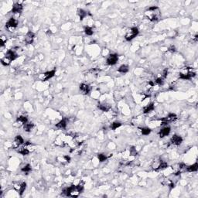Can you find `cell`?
Returning <instances> with one entry per match:
<instances>
[{
	"label": "cell",
	"instance_id": "cell-1",
	"mask_svg": "<svg viewBox=\"0 0 198 198\" xmlns=\"http://www.w3.org/2000/svg\"><path fill=\"white\" fill-rule=\"evenodd\" d=\"M145 14H146V17L151 21H158L161 16L160 10L157 6L149 7L146 11Z\"/></svg>",
	"mask_w": 198,
	"mask_h": 198
},
{
	"label": "cell",
	"instance_id": "cell-2",
	"mask_svg": "<svg viewBox=\"0 0 198 198\" xmlns=\"http://www.w3.org/2000/svg\"><path fill=\"white\" fill-rule=\"evenodd\" d=\"M17 57V54L16 52L13 50H8L7 53H6L5 57L2 58L1 60V63L2 65L4 66H8L11 64V62L14 60H16Z\"/></svg>",
	"mask_w": 198,
	"mask_h": 198
},
{
	"label": "cell",
	"instance_id": "cell-3",
	"mask_svg": "<svg viewBox=\"0 0 198 198\" xmlns=\"http://www.w3.org/2000/svg\"><path fill=\"white\" fill-rule=\"evenodd\" d=\"M195 75H196L195 72H192L190 68L185 67V69H183L182 70V72L180 73V78L183 79V80H189V79L195 77Z\"/></svg>",
	"mask_w": 198,
	"mask_h": 198
},
{
	"label": "cell",
	"instance_id": "cell-4",
	"mask_svg": "<svg viewBox=\"0 0 198 198\" xmlns=\"http://www.w3.org/2000/svg\"><path fill=\"white\" fill-rule=\"evenodd\" d=\"M139 34V30L137 27H132L127 30V32L125 35V38L127 41H130L133 40L136 36Z\"/></svg>",
	"mask_w": 198,
	"mask_h": 198
},
{
	"label": "cell",
	"instance_id": "cell-5",
	"mask_svg": "<svg viewBox=\"0 0 198 198\" xmlns=\"http://www.w3.org/2000/svg\"><path fill=\"white\" fill-rule=\"evenodd\" d=\"M17 26H18V21H17L16 19H14V18H10L9 19V21L6 23V27L9 30H14L15 28H16Z\"/></svg>",
	"mask_w": 198,
	"mask_h": 198
},
{
	"label": "cell",
	"instance_id": "cell-6",
	"mask_svg": "<svg viewBox=\"0 0 198 198\" xmlns=\"http://www.w3.org/2000/svg\"><path fill=\"white\" fill-rule=\"evenodd\" d=\"M55 73H56V70H50V71H47L44 74H42L40 76V79L43 81H48L49 79L52 78L54 75H55Z\"/></svg>",
	"mask_w": 198,
	"mask_h": 198
},
{
	"label": "cell",
	"instance_id": "cell-7",
	"mask_svg": "<svg viewBox=\"0 0 198 198\" xmlns=\"http://www.w3.org/2000/svg\"><path fill=\"white\" fill-rule=\"evenodd\" d=\"M14 188L18 191V193L22 195L23 194V192L25 191L26 188V183L25 182L23 183H14Z\"/></svg>",
	"mask_w": 198,
	"mask_h": 198
},
{
	"label": "cell",
	"instance_id": "cell-8",
	"mask_svg": "<svg viewBox=\"0 0 198 198\" xmlns=\"http://www.w3.org/2000/svg\"><path fill=\"white\" fill-rule=\"evenodd\" d=\"M177 116L175 115V114H173V113H171V114H169L168 116L165 117V118H162L161 119V122H162V125H166V124H168V123H169V122H173V121H175L176 119H177Z\"/></svg>",
	"mask_w": 198,
	"mask_h": 198
},
{
	"label": "cell",
	"instance_id": "cell-9",
	"mask_svg": "<svg viewBox=\"0 0 198 198\" xmlns=\"http://www.w3.org/2000/svg\"><path fill=\"white\" fill-rule=\"evenodd\" d=\"M118 60V56L116 53H112L108 56L107 58V64L108 65H115Z\"/></svg>",
	"mask_w": 198,
	"mask_h": 198
},
{
	"label": "cell",
	"instance_id": "cell-10",
	"mask_svg": "<svg viewBox=\"0 0 198 198\" xmlns=\"http://www.w3.org/2000/svg\"><path fill=\"white\" fill-rule=\"evenodd\" d=\"M170 142L172 144H173L175 146H180L183 142V138L178 135H173L170 139Z\"/></svg>",
	"mask_w": 198,
	"mask_h": 198
},
{
	"label": "cell",
	"instance_id": "cell-11",
	"mask_svg": "<svg viewBox=\"0 0 198 198\" xmlns=\"http://www.w3.org/2000/svg\"><path fill=\"white\" fill-rule=\"evenodd\" d=\"M34 37H35L34 33L33 32H31V31H29L28 33L26 34L25 38H24V40H25L26 43V44H31V43H33Z\"/></svg>",
	"mask_w": 198,
	"mask_h": 198
},
{
	"label": "cell",
	"instance_id": "cell-12",
	"mask_svg": "<svg viewBox=\"0 0 198 198\" xmlns=\"http://www.w3.org/2000/svg\"><path fill=\"white\" fill-rule=\"evenodd\" d=\"M23 11V6L22 4L17 2V3H15L13 6V9H12V13L13 14H20Z\"/></svg>",
	"mask_w": 198,
	"mask_h": 198
},
{
	"label": "cell",
	"instance_id": "cell-13",
	"mask_svg": "<svg viewBox=\"0 0 198 198\" xmlns=\"http://www.w3.org/2000/svg\"><path fill=\"white\" fill-rule=\"evenodd\" d=\"M80 91L83 95H88L91 91V87L88 84H81L80 85Z\"/></svg>",
	"mask_w": 198,
	"mask_h": 198
},
{
	"label": "cell",
	"instance_id": "cell-14",
	"mask_svg": "<svg viewBox=\"0 0 198 198\" xmlns=\"http://www.w3.org/2000/svg\"><path fill=\"white\" fill-rule=\"evenodd\" d=\"M16 150L19 153H20V154H22V155H23V156L28 155V154L30 152V150L26 148L24 145H23V146L22 145V146H20L17 147Z\"/></svg>",
	"mask_w": 198,
	"mask_h": 198
},
{
	"label": "cell",
	"instance_id": "cell-15",
	"mask_svg": "<svg viewBox=\"0 0 198 198\" xmlns=\"http://www.w3.org/2000/svg\"><path fill=\"white\" fill-rule=\"evenodd\" d=\"M170 132V128L169 127H164L163 128L160 132H159V135L160 138H164L166 136H167Z\"/></svg>",
	"mask_w": 198,
	"mask_h": 198
},
{
	"label": "cell",
	"instance_id": "cell-16",
	"mask_svg": "<svg viewBox=\"0 0 198 198\" xmlns=\"http://www.w3.org/2000/svg\"><path fill=\"white\" fill-rule=\"evenodd\" d=\"M16 122L17 123H19L20 125H25L28 122V119H27V118H26V116H19V117L17 118Z\"/></svg>",
	"mask_w": 198,
	"mask_h": 198
},
{
	"label": "cell",
	"instance_id": "cell-17",
	"mask_svg": "<svg viewBox=\"0 0 198 198\" xmlns=\"http://www.w3.org/2000/svg\"><path fill=\"white\" fill-rule=\"evenodd\" d=\"M14 143L16 146V147H19L24 144V140L21 135H16L14 139Z\"/></svg>",
	"mask_w": 198,
	"mask_h": 198
},
{
	"label": "cell",
	"instance_id": "cell-18",
	"mask_svg": "<svg viewBox=\"0 0 198 198\" xmlns=\"http://www.w3.org/2000/svg\"><path fill=\"white\" fill-rule=\"evenodd\" d=\"M98 108L100 110H101L102 112H108L111 109V105L107 103H103V104H98Z\"/></svg>",
	"mask_w": 198,
	"mask_h": 198
},
{
	"label": "cell",
	"instance_id": "cell-19",
	"mask_svg": "<svg viewBox=\"0 0 198 198\" xmlns=\"http://www.w3.org/2000/svg\"><path fill=\"white\" fill-rule=\"evenodd\" d=\"M67 119L66 118H63L61 121H60L57 124H56V127L57 129H64L67 127Z\"/></svg>",
	"mask_w": 198,
	"mask_h": 198
},
{
	"label": "cell",
	"instance_id": "cell-20",
	"mask_svg": "<svg viewBox=\"0 0 198 198\" xmlns=\"http://www.w3.org/2000/svg\"><path fill=\"white\" fill-rule=\"evenodd\" d=\"M197 169H198L197 163H194V164H193V165L188 166H186V170L187 172H190V173H191V172H196V171H197Z\"/></svg>",
	"mask_w": 198,
	"mask_h": 198
},
{
	"label": "cell",
	"instance_id": "cell-21",
	"mask_svg": "<svg viewBox=\"0 0 198 198\" xmlns=\"http://www.w3.org/2000/svg\"><path fill=\"white\" fill-rule=\"evenodd\" d=\"M154 104L153 103H151V104H149L148 105H146V107H144V108H143V112L145 113V114H147V113H149V112H152L153 110H154Z\"/></svg>",
	"mask_w": 198,
	"mask_h": 198
},
{
	"label": "cell",
	"instance_id": "cell-22",
	"mask_svg": "<svg viewBox=\"0 0 198 198\" xmlns=\"http://www.w3.org/2000/svg\"><path fill=\"white\" fill-rule=\"evenodd\" d=\"M78 15L79 18H80V19H81V20H83L85 17L87 16V12L84 11V9H80L78 10Z\"/></svg>",
	"mask_w": 198,
	"mask_h": 198
},
{
	"label": "cell",
	"instance_id": "cell-23",
	"mask_svg": "<svg viewBox=\"0 0 198 198\" xmlns=\"http://www.w3.org/2000/svg\"><path fill=\"white\" fill-rule=\"evenodd\" d=\"M129 66L128 65H125V64H123L122 66L119 67V68L118 69V71L120 72V73H123V74H125L129 71Z\"/></svg>",
	"mask_w": 198,
	"mask_h": 198
},
{
	"label": "cell",
	"instance_id": "cell-24",
	"mask_svg": "<svg viewBox=\"0 0 198 198\" xmlns=\"http://www.w3.org/2000/svg\"><path fill=\"white\" fill-rule=\"evenodd\" d=\"M168 167V164L167 163L163 161V160H160V163H159V166H158V168H157V170H160V169H164Z\"/></svg>",
	"mask_w": 198,
	"mask_h": 198
},
{
	"label": "cell",
	"instance_id": "cell-25",
	"mask_svg": "<svg viewBox=\"0 0 198 198\" xmlns=\"http://www.w3.org/2000/svg\"><path fill=\"white\" fill-rule=\"evenodd\" d=\"M33 126H34V125H33V123H31V122H27L25 125H23V128H24V130H25L26 132H30V131L33 129Z\"/></svg>",
	"mask_w": 198,
	"mask_h": 198
},
{
	"label": "cell",
	"instance_id": "cell-26",
	"mask_svg": "<svg viewBox=\"0 0 198 198\" xmlns=\"http://www.w3.org/2000/svg\"><path fill=\"white\" fill-rule=\"evenodd\" d=\"M22 172L23 173H26V174H28L31 170H32V168H31V166L30 164H26V166H24L23 168H22Z\"/></svg>",
	"mask_w": 198,
	"mask_h": 198
},
{
	"label": "cell",
	"instance_id": "cell-27",
	"mask_svg": "<svg viewBox=\"0 0 198 198\" xmlns=\"http://www.w3.org/2000/svg\"><path fill=\"white\" fill-rule=\"evenodd\" d=\"M140 131H141V133L144 135H148V134H150L151 132V129L149 128H147V127H144V128H139Z\"/></svg>",
	"mask_w": 198,
	"mask_h": 198
},
{
	"label": "cell",
	"instance_id": "cell-28",
	"mask_svg": "<svg viewBox=\"0 0 198 198\" xmlns=\"http://www.w3.org/2000/svg\"><path fill=\"white\" fill-rule=\"evenodd\" d=\"M121 125H122V123H121V122H115L112 123V125H110V128H111L112 130H116L118 128H119Z\"/></svg>",
	"mask_w": 198,
	"mask_h": 198
},
{
	"label": "cell",
	"instance_id": "cell-29",
	"mask_svg": "<svg viewBox=\"0 0 198 198\" xmlns=\"http://www.w3.org/2000/svg\"><path fill=\"white\" fill-rule=\"evenodd\" d=\"M84 33H86L87 36H91L93 34V30L90 26H86L84 28Z\"/></svg>",
	"mask_w": 198,
	"mask_h": 198
},
{
	"label": "cell",
	"instance_id": "cell-30",
	"mask_svg": "<svg viewBox=\"0 0 198 198\" xmlns=\"http://www.w3.org/2000/svg\"><path fill=\"white\" fill-rule=\"evenodd\" d=\"M98 159L99 161L101 163H103V162H104L107 160V156L104 154H103V153H100V154L98 155Z\"/></svg>",
	"mask_w": 198,
	"mask_h": 198
},
{
	"label": "cell",
	"instance_id": "cell-31",
	"mask_svg": "<svg viewBox=\"0 0 198 198\" xmlns=\"http://www.w3.org/2000/svg\"><path fill=\"white\" fill-rule=\"evenodd\" d=\"M6 41H7L6 36H2L0 37V43H1V46H2V47H3V46L5 45V43H6Z\"/></svg>",
	"mask_w": 198,
	"mask_h": 198
},
{
	"label": "cell",
	"instance_id": "cell-32",
	"mask_svg": "<svg viewBox=\"0 0 198 198\" xmlns=\"http://www.w3.org/2000/svg\"><path fill=\"white\" fill-rule=\"evenodd\" d=\"M155 82L157 84H159V85H163L164 81H163V78H156V80L155 81Z\"/></svg>",
	"mask_w": 198,
	"mask_h": 198
},
{
	"label": "cell",
	"instance_id": "cell-33",
	"mask_svg": "<svg viewBox=\"0 0 198 198\" xmlns=\"http://www.w3.org/2000/svg\"><path fill=\"white\" fill-rule=\"evenodd\" d=\"M130 155L133 156H135L137 155V151L135 148V147H132V148H130Z\"/></svg>",
	"mask_w": 198,
	"mask_h": 198
},
{
	"label": "cell",
	"instance_id": "cell-34",
	"mask_svg": "<svg viewBox=\"0 0 198 198\" xmlns=\"http://www.w3.org/2000/svg\"><path fill=\"white\" fill-rule=\"evenodd\" d=\"M167 74H168V70L167 69H165L164 70H163V76H162V78H166V76H167Z\"/></svg>",
	"mask_w": 198,
	"mask_h": 198
},
{
	"label": "cell",
	"instance_id": "cell-35",
	"mask_svg": "<svg viewBox=\"0 0 198 198\" xmlns=\"http://www.w3.org/2000/svg\"><path fill=\"white\" fill-rule=\"evenodd\" d=\"M169 51H170V52H172V53H173V52H175L176 51V47L173 46V45H171L169 47Z\"/></svg>",
	"mask_w": 198,
	"mask_h": 198
}]
</instances>
